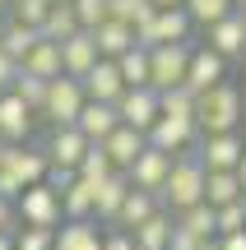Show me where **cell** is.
I'll return each instance as SVG.
<instances>
[{"instance_id":"f1b7e54d","label":"cell","mask_w":246,"mask_h":250,"mask_svg":"<svg viewBox=\"0 0 246 250\" xmlns=\"http://www.w3.org/2000/svg\"><path fill=\"white\" fill-rule=\"evenodd\" d=\"M172 223L181 227V232H195V236H219V218H214V204H209V199H200V204L181 208Z\"/></svg>"},{"instance_id":"4fadbf2b","label":"cell","mask_w":246,"mask_h":250,"mask_svg":"<svg viewBox=\"0 0 246 250\" xmlns=\"http://www.w3.org/2000/svg\"><path fill=\"white\" fill-rule=\"evenodd\" d=\"M89 134L79 130V125H51V139H46V158L51 162H61V167H74L79 171V158H84V148H89Z\"/></svg>"},{"instance_id":"30bf717a","label":"cell","mask_w":246,"mask_h":250,"mask_svg":"<svg viewBox=\"0 0 246 250\" xmlns=\"http://www.w3.org/2000/svg\"><path fill=\"white\" fill-rule=\"evenodd\" d=\"M33 116H37V111L28 107L14 88H0V139H5V144H28Z\"/></svg>"},{"instance_id":"277c9868","label":"cell","mask_w":246,"mask_h":250,"mask_svg":"<svg viewBox=\"0 0 246 250\" xmlns=\"http://www.w3.org/2000/svg\"><path fill=\"white\" fill-rule=\"evenodd\" d=\"M191 28H195V19H191V9H186V5H158L154 19L135 28V42H139V46L186 42V37H191Z\"/></svg>"},{"instance_id":"6da1fadb","label":"cell","mask_w":246,"mask_h":250,"mask_svg":"<svg viewBox=\"0 0 246 250\" xmlns=\"http://www.w3.org/2000/svg\"><path fill=\"white\" fill-rule=\"evenodd\" d=\"M200 199H204V162H200V153L172 158V171H167L163 190H158V204H167L172 213H181V208L200 204Z\"/></svg>"},{"instance_id":"4316f807","label":"cell","mask_w":246,"mask_h":250,"mask_svg":"<svg viewBox=\"0 0 246 250\" xmlns=\"http://www.w3.org/2000/svg\"><path fill=\"white\" fill-rule=\"evenodd\" d=\"M93 186H98V181L74 176L70 186L61 190V213L65 218H93Z\"/></svg>"},{"instance_id":"8d00e7d4","label":"cell","mask_w":246,"mask_h":250,"mask_svg":"<svg viewBox=\"0 0 246 250\" xmlns=\"http://www.w3.org/2000/svg\"><path fill=\"white\" fill-rule=\"evenodd\" d=\"M51 5H56V0H14V19H19V23H33L37 33H42V19H46Z\"/></svg>"},{"instance_id":"60d3db41","label":"cell","mask_w":246,"mask_h":250,"mask_svg":"<svg viewBox=\"0 0 246 250\" xmlns=\"http://www.w3.org/2000/svg\"><path fill=\"white\" fill-rule=\"evenodd\" d=\"M14 74H19V61L9 51H0V88H9L14 83Z\"/></svg>"},{"instance_id":"8fae6325","label":"cell","mask_w":246,"mask_h":250,"mask_svg":"<svg viewBox=\"0 0 246 250\" xmlns=\"http://www.w3.org/2000/svg\"><path fill=\"white\" fill-rule=\"evenodd\" d=\"M228 79V56H219L214 46H195L191 51V65H186V88L191 93H204L214 83Z\"/></svg>"},{"instance_id":"7a4b0ae2","label":"cell","mask_w":246,"mask_h":250,"mask_svg":"<svg viewBox=\"0 0 246 250\" xmlns=\"http://www.w3.org/2000/svg\"><path fill=\"white\" fill-rule=\"evenodd\" d=\"M195 125H200V134L237 130L242 125V93L232 88L228 79L204 88V93H195Z\"/></svg>"},{"instance_id":"603a6c76","label":"cell","mask_w":246,"mask_h":250,"mask_svg":"<svg viewBox=\"0 0 246 250\" xmlns=\"http://www.w3.org/2000/svg\"><path fill=\"white\" fill-rule=\"evenodd\" d=\"M51 250H102V232L93 227V218H65Z\"/></svg>"},{"instance_id":"ba28073f","label":"cell","mask_w":246,"mask_h":250,"mask_svg":"<svg viewBox=\"0 0 246 250\" xmlns=\"http://www.w3.org/2000/svg\"><path fill=\"white\" fill-rule=\"evenodd\" d=\"M172 158L177 153H167V148H154V144H144L139 148V158L126 167V176H130V186H139V190H163V181H167V171H172Z\"/></svg>"},{"instance_id":"836d02e7","label":"cell","mask_w":246,"mask_h":250,"mask_svg":"<svg viewBox=\"0 0 246 250\" xmlns=\"http://www.w3.org/2000/svg\"><path fill=\"white\" fill-rule=\"evenodd\" d=\"M107 171H116V167H112L107 148H102V144L93 139L89 148H84V158H79V176H89V181H102V176H107Z\"/></svg>"},{"instance_id":"9c48e42d","label":"cell","mask_w":246,"mask_h":250,"mask_svg":"<svg viewBox=\"0 0 246 250\" xmlns=\"http://www.w3.org/2000/svg\"><path fill=\"white\" fill-rule=\"evenodd\" d=\"M116 116L149 134V125L158 121V88H154V83H135V88H126L116 98Z\"/></svg>"},{"instance_id":"5b68a950","label":"cell","mask_w":246,"mask_h":250,"mask_svg":"<svg viewBox=\"0 0 246 250\" xmlns=\"http://www.w3.org/2000/svg\"><path fill=\"white\" fill-rule=\"evenodd\" d=\"M84 102H89L84 79H74V74H56V79H46V102H42L37 116H46L51 125H74V116H79Z\"/></svg>"},{"instance_id":"f5cc1de1","label":"cell","mask_w":246,"mask_h":250,"mask_svg":"<svg viewBox=\"0 0 246 250\" xmlns=\"http://www.w3.org/2000/svg\"><path fill=\"white\" fill-rule=\"evenodd\" d=\"M242 56H246V51H242Z\"/></svg>"},{"instance_id":"ffe728a7","label":"cell","mask_w":246,"mask_h":250,"mask_svg":"<svg viewBox=\"0 0 246 250\" xmlns=\"http://www.w3.org/2000/svg\"><path fill=\"white\" fill-rule=\"evenodd\" d=\"M74 125H79L89 139H107L112 130L121 125V116H116V102H98V98H89L79 107V116H74Z\"/></svg>"},{"instance_id":"d590c367","label":"cell","mask_w":246,"mask_h":250,"mask_svg":"<svg viewBox=\"0 0 246 250\" xmlns=\"http://www.w3.org/2000/svg\"><path fill=\"white\" fill-rule=\"evenodd\" d=\"M186 9H191V19H195V23H204V28H209L214 19L232 14V9H237V0H186Z\"/></svg>"},{"instance_id":"83f0119b","label":"cell","mask_w":246,"mask_h":250,"mask_svg":"<svg viewBox=\"0 0 246 250\" xmlns=\"http://www.w3.org/2000/svg\"><path fill=\"white\" fill-rule=\"evenodd\" d=\"M79 14H74V5L70 0H56L51 9H46V19H42V37H51V42H65L70 33H79Z\"/></svg>"},{"instance_id":"e0dca14e","label":"cell","mask_w":246,"mask_h":250,"mask_svg":"<svg viewBox=\"0 0 246 250\" xmlns=\"http://www.w3.org/2000/svg\"><path fill=\"white\" fill-rule=\"evenodd\" d=\"M98 37H93V28H79V33H70L61 42V65H65V74H74V79H79L84 70H89L93 61H98Z\"/></svg>"},{"instance_id":"8992f818","label":"cell","mask_w":246,"mask_h":250,"mask_svg":"<svg viewBox=\"0 0 246 250\" xmlns=\"http://www.w3.org/2000/svg\"><path fill=\"white\" fill-rule=\"evenodd\" d=\"M14 208H19L23 223L56 227V223H61V190H51L46 181H33V186H23V195L14 199Z\"/></svg>"},{"instance_id":"1f68e13d","label":"cell","mask_w":246,"mask_h":250,"mask_svg":"<svg viewBox=\"0 0 246 250\" xmlns=\"http://www.w3.org/2000/svg\"><path fill=\"white\" fill-rule=\"evenodd\" d=\"M154 0H112V19H121V23H130V28H139V23H149L154 19Z\"/></svg>"},{"instance_id":"7c38bea8","label":"cell","mask_w":246,"mask_h":250,"mask_svg":"<svg viewBox=\"0 0 246 250\" xmlns=\"http://www.w3.org/2000/svg\"><path fill=\"white\" fill-rule=\"evenodd\" d=\"M79 79H84V93H89V98H98V102H116L121 93H126L121 65L112 61V56H98V61H93L89 70L79 74Z\"/></svg>"},{"instance_id":"bcb514c9","label":"cell","mask_w":246,"mask_h":250,"mask_svg":"<svg viewBox=\"0 0 246 250\" xmlns=\"http://www.w3.org/2000/svg\"><path fill=\"white\" fill-rule=\"evenodd\" d=\"M0 162H5V139H0Z\"/></svg>"},{"instance_id":"816d5d0a","label":"cell","mask_w":246,"mask_h":250,"mask_svg":"<svg viewBox=\"0 0 246 250\" xmlns=\"http://www.w3.org/2000/svg\"><path fill=\"white\" fill-rule=\"evenodd\" d=\"M0 28H5V23H0Z\"/></svg>"},{"instance_id":"f546056e","label":"cell","mask_w":246,"mask_h":250,"mask_svg":"<svg viewBox=\"0 0 246 250\" xmlns=\"http://www.w3.org/2000/svg\"><path fill=\"white\" fill-rule=\"evenodd\" d=\"M37 37H42V33H37L33 23H19V19H9V23L0 28V51H9L14 61H23V56L33 51V42H37Z\"/></svg>"},{"instance_id":"2e32d148","label":"cell","mask_w":246,"mask_h":250,"mask_svg":"<svg viewBox=\"0 0 246 250\" xmlns=\"http://www.w3.org/2000/svg\"><path fill=\"white\" fill-rule=\"evenodd\" d=\"M130 195V176L126 171H107V176L93 186V218H102V223H112L116 218V208H121V199Z\"/></svg>"},{"instance_id":"5bb4252c","label":"cell","mask_w":246,"mask_h":250,"mask_svg":"<svg viewBox=\"0 0 246 250\" xmlns=\"http://www.w3.org/2000/svg\"><path fill=\"white\" fill-rule=\"evenodd\" d=\"M209 46L219 56H228V61L246 51V19H242V9H232V14H223V19L209 23Z\"/></svg>"},{"instance_id":"f6af8a7d","label":"cell","mask_w":246,"mask_h":250,"mask_svg":"<svg viewBox=\"0 0 246 250\" xmlns=\"http://www.w3.org/2000/svg\"><path fill=\"white\" fill-rule=\"evenodd\" d=\"M154 5H186V0H154Z\"/></svg>"},{"instance_id":"681fc988","label":"cell","mask_w":246,"mask_h":250,"mask_svg":"<svg viewBox=\"0 0 246 250\" xmlns=\"http://www.w3.org/2000/svg\"><path fill=\"white\" fill-rule=\"evenodd\" d=\"M5 5H9V0H0V9H5Z\"/></svg>"},{"instance_id":"d6a6232c","label":"cell","mask_w":246,"mask_h":250,"mask_svg":"<svg viewBox=\"0 0 246 250\" xmlns=\"http://www.w3.org/2000/svg\"><path fill=\"white\" fill-rule=\"evenodd\" d=\"M9 88H14V93H19V98H23V102H28V107H33V111H42V102H46V79H37V74L19 70Z\"/></svg>"},{"instance_id":"b9f144b4","label":"cell","mask_w":246,"mask_h":250,"mask_svg":"<svg viewBox=\"0 0 246 250\" xmlns=\"http://www.w3.org/2000/svg\"><path fill=\"white\" fill-rule=\"evenodd\" d=\"M219 250H246V227H242V232H223L219 236Z\"/></svg>"},{"instance_id":"484cf974","label":"cell","mask_w":246,"mask_h":250,"mask_svg":"<svg viewBox=\"0 0 246 250\" xmlns=\"http://www.w3.org/2000/svg\"><path fill=\"white\" fill-rule=\"evenodd\" d=\"M93 37H98V51H102V56H112V61H116L126 46H135V28L121 23V19H112V14L102 19L98 28H93Z\"/></svg>"},{"instance_id":"c3c4849f","label":"cell","mask_w":246,"mask_h":250,"mask_svg":"<svg viewBox=\"0 0 246 250\" xmlns=\"http://www.w3.org/2000/svg\"><path fill=\"white\" fill-rule=\"evenodd\" d=\"M237 9H242V19H246V5H237Z\"/></svg>"},{"instance_id":"ab89813d","label":"cell","mask_w":246,"mask_h":250,"mask_svg":"<svg viewBox=\"0 0 246 250\" xmlns=\"http://www.w3.org/2000/svg\"><path fill=\"white\" fill-rule=\"evenodd\" d=\"M102 250H139V246H135V236H130L126 227H121V232H112V236H102Z\"/></svg>"},{"instance_id":"d4e9b609","label":"cell","mask_w":246,"mask_h":250,"mask_svg":"<svg viewBox=\"0 0 246 250\" xmlns=\"http://www.w3.org/2000/svg\"><path fill=\"white\" fill-rule=\"evenodd\" d=\"M130 236H135V246H139V250H167V241H172V213L154 208V213H149Z\"/></svg>"},{"instance_id":"4dcf8cb0","label":"cell","mask_w":246,"mask_h":250,"mask_svg":"<svg viewBox=\"0 0 246 250\" xmlns=\"http://www.w3.org/2000/svg\"><path fill=\"white\" fill-rule=\"evenodd\" d=\"M121 65V79H126V88H135V83H149V46H126V51L116 56Z\"/></svg>"},{"instance_id":"52a82bcc","label":"cell","mask_w":246,"mask_h":250,"mask_svg":"<svg viewBox=\"0 0 246 250\" xmlns=\"http://www.w3.org/2000/svg\"><path fill=\"white\" fill-rule=\"evenodd\" d=\"M195 139H200L195 116H172V111H158V121L149 125V144H154V148H167V153H186Z\"/></svg>"},{"instance_id":"ac0fdd59","label":"cell","mask_w":246,"mask_h":250,"mask_svg":"<svg viewBox=\"0 0 246 250\" xmlns=\"http://www.w3.org/2000/svg\"><path fill=\"white\" fill-rule=\"evenodd\" d=\"M246 153V144L237 139V130H219V134H204L200 139V162L204 167H237Z\"/></svg>"},{"instance_id":"cb8c5ba5","label":"cell","mask_w":246,"mask_h":250,"mask_svg":"<svg viewBox=\"0 0 246 250\" xmlns=\"http://www.w3.org/2000/svg\"><path fill=\"white\" fill-rule=\"evenodd\" d=\"M204 199H209L214 208L242 199V176H237V167H204Z\"/></svg>"},{"instance_id":"d6986e66","label":"cell","mask_w":246,"mask_h":250,"mask_svg":"<svg viewBox=\"0 0 246 250\" xmlns=\"http://www.w3.org/2000/svg\"><path fill=\"white\" fill-rule=\"evenodd\" d=\"M46 148H23V144H5V162L0 167L5 171H14L23 186H33V181H42L46 176Z\"/></svg>"},{"instance_id":"74e56055","label":"cell","mask_w":246,"mask_h":250,"mask_svg":"<svg viewBox=\"0 0 246 250\" xmlns=\"http://www.w3.org/2000/svg\"><path fill=\"white\" fill-rule=\"evenodd\" d=\"M70 5H74V14H79L84 28H98L102 19L112 14V0H70Z\"/></svg>"},{"instance_id":"ee69618b","label":"cell","mask_w":246,"mask_h":250,"mask_svg":"<svg viewBox=\"0 0 246 250\" xmlns=\"http://www.w3.org/2000/svg\"><path fill=\"white\" fill-rule=\"evenodd\" d=\"M237 176H242V190H246V153H242V162H237Z\"/></svg>"},{"instance_id":"3957f363","label":"cell","mask_w":246,"mask_h":250,"mask_svg":"<svg viewBox=\"0 0 246 250\" xmlns=\"http://www.w3.org/2000/svg\"><path fill=\"white\" fill-rule=\"evenodd\" d=\"M191 37L186 42H158L149 46V83H154L158 93L163 88H177V83H186V65H191Z\"/></svg>"},{"instance_id":"7bdbcfd3","label":"cell","mask_w":246,"mask_h":250,"mask_svg":"<svg viewBox=\"0 0 246 250\" xmlns=\"http://www.w3.org/2000/svg\"><path fill=\"white\" fill-rule=\"evenodd\" d=\"M0 250H14V232H0Z\"/></svg>"},{"instance_id":"f35d334b","label":"cell","mask_w":246,"mask_h":250,"mask_svg":"<svg viewBox=\"0 0 246 250\" xmlns=\"http://www.w3.org/2000/svg\"><path fill=\"white\" fill-rule=\"evenodd\" d=\"M214 218H219V236H223V232H242V227H246V208H242V199L219 204V208H214Z\"/></svg>"},{"instance_id":"44dd1931","label":"cell","mask_w":246,"mask_h":250,"mask_svg":"<svg viewBox=\"0 0 246 250\" xmlns=\"http://www.w3.org/2000/svg\"><path fill=\"white\" fill-rule=\"evenodd\" d=\"M19 70L37 74V79H56V74H65V65H61V42H51V37H37L33 51L19 61Z\"/></svg>"},{"instance_id":"7dc6e473","label":"cell","mask_w":246,"mask_h":250,"mask_svg":"<svg viewBox=\"0 0 246 250\" xmlns=\"http://www.w3.org/2000/svg\"><path fill=\"white\" fill-rule=\"evenodd\" d=\"M242 208H246V190H242Z\"/></svg>"},{"instance_id":"f907efd6","label":"cell","mask_w":246,"mask_h":250,"mask_svg":"<svg viewBox=\"0 0 246 250\" xmlns=\"http://www.w3.org/2000/svg\"><path fill=\"white\" fill-rule=\"evenodd\" d=\"M237 5H246V0H237Z\"/></svg>"},{"instance_id":"e575fe53","label":"cell","mask_w":246,"mask_h":250,"mask_svg":"<svg viewBox=\"0 0 246 250\" xmlns=\"http://www.w3.org/2000/svg\"><path fill=\"white\" fill-rule=\"evenodd\" d=\"M51 246H56V227L23 223V232H14V250H51Z\"/></svg>"},{"instance_id":"9a60e30c","label":"cell","mask_w":246,"mask_h":250,"mask_svg":"<svg viewBox=\"0 0 246 250\" xmlns=\"http://www.w3.org/2000/svg\"><path fill=\"white\" fill-rule=\"evenodd\" d=\"M98 144H102V148H107L112 167H121V171H126L130 162L139 158V148H144V144H149V134H144V130H135V125H126V121H121L116 130H112L107 139H98Z\"/></svg>"},{"instance_id":"7402d4cb","label":"cell","mask_w":246,"mask_h":250,"mask_svg":"<svg viewBox=\"0 0 246 250\" xmlns=\"http://www.w3.org/2000/svg\"><path fill=\"white\" fill-rule=\"evenodd\" d=\"M154 208H163L154 190H139V186H130V195L121 199V208H116V218H112V227H126V232H135V227L144 223V218L154 213Z\"/></svg>"}]
</instances>
